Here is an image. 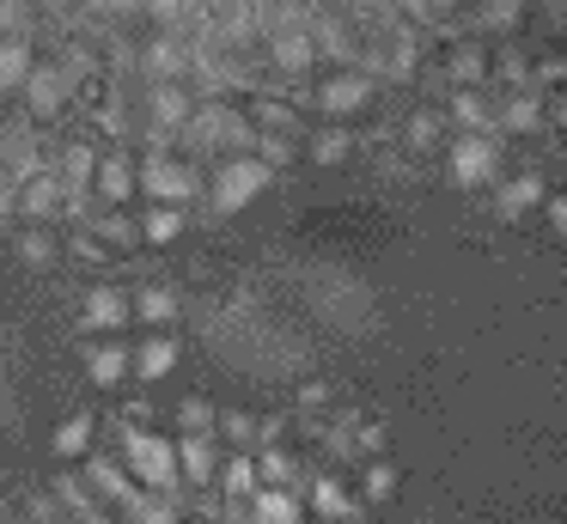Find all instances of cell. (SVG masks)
Here are the masks:
<instances>
[{"label": "cell", "instance_id": "6da1fadb", "mask_svg": "<svg viewBox=\"0 0 567 524\" xmlns=\"http://www.w3.org/2000/svg\"><path fill=\"white\" fill-rule=\"evenodd\" d=\"M445 177L457 189H482V183H501V129H457L452 153H445Z\"/></svg>", "mask_w": 567, "mask_h": 524}, {"label": "cell", "instance_id": "7a4b0ae2", "mask_svg": "<svg viewBox=\"0 0 567 524\" xmlns=\"http://www.w3.org/2000/svg\"><path fill=\"white\" fill-rule=\"evenodd\" d=\"M262 183H269V165H262V153H250V146H245V153H233L226 165H214V189L208 195H214L220 214H238Z\"/></svg>", "mask_w": 567, "mask_h": 524}, {"label": "cell", "instance_id": "3957f363", "mask_svg": "<svg viewBox=\"0 0 567 524\" xmlns=\"http://www.w3.org/2000/svg\"><path fill=\"white\" fill-rule=\"evenodd\" d=\"M128 458H135V475L147 487H165V494H177L184 487V463H177V445L172 439H153V433H123Z\"/></svg>", "mask_w": 567, "mask_h": 524}, {"label": "cell", "instance_id": "277c9868", "mask_svg": "<svg viewBox=\"0 0 567 524\" xmlns=\"http://www.w3.org/2000/svg\"><path fill=\"white\" fill-rule=\"evenodd\" d=\"M141 189H147L153 202H177V207H184V202H196V195H202V177L184 165V158H172V153H147V158H141Z\"/></svg>", "mask_w": 567, "mask_h": 524}, {"label": "cell", "instance_id": "5b68a950", "mask_svg": "<svg viewBox=\"0 0 567 524\" xmlns=\"http://www.w3.org/2000/svg\"><path fill=\"white\" fill-rule=\"evenodd\" d=\"M55 207H68V177H62V171L19 177V214H25V219H43V226H50Z\"/></svg>", "mask_w": 567, "mask_h": 524}, {"label": "cell", "instance_id": "8992f818", "mask_svg": "<svg viewBox=\"0 0 567 524\" xmlns=\"http://www.w3.org/2000/svg\"><path fill=\"white\" fill-rule=\"evenodd\" d=\"M543 122H549L543 85H513V92L501 97V134H537Z\"/></svg>", "mask_w": 567, "mask_h": 524}, {"label": "cell", "instance_id": "52a82bcc", "mask_svg": "<svg viewBox=\"0 0 567 524\" xmlns=\"http://www.w3.org/2000/svg\"><path fill=\"white\" fill-rule=\"evenodd\" d=\"M177 463H184V487H214V475H220V451H214V433H184V445H177Z\"/></svg>", "mask_w": 567, "mask_h": 524}, {"label": "cell", "instance_id": "ba28073f", "mask_svg": "<svg viewBox=\"0 0 567 524\" xmlns=\"http://www.w3.org/2000/svg\"><path fill=\"white\" fill-rule=\"evenodd\" d=\"M86 372H92V384H123L135 372V353L116 336H99V341H86Z\"/></svg>", "mask_w": 567, "mask_h": 524}, {"label": "cell", "instance_id": "9c48e42d", "mask_svg": "<svg viewBox=\"0 0 567 524\" xmlns=\"http://www.w3.org/2000/svg\"><path fill=\"white\" fill-rule=\"evenodd\" d=\"M367 104H372V80H367V73H342V80H330L318 92L323 116H354V110H367Z\"/></svg>", "mask_w": 567, "mask_h": 524}, {"label": "cell", "instance_id": "30bf717a", "mask_svg": "<svg viewBox=\"0 0 567 524\" xmlns=\"http://www.w3.org/2000/svg\"><path fill=\"white\" fill-rule=\"evenodd\" d=\"M128 317H135V299H128V292H116V287L86 292V329H99V336H116Z\"/></svg>", "mask_w": 567, "mask_h": 524}, {"label": "cell", "instance_id": "8fae6325", "mask_svg": "<svg viewBox=\"0 0 567 524\" xmlns=\"http://www.w3.org/2000/svg\"><path fill=\"white\" fill-rule=\"evenodd\" d=\"M250 518H257V524H306V512H299V487L262 482L257 500H250Z\"/></svg>", "mask_w": 567, "mask_h": 524}, {"label": "cell", "instance_id": "7c38bea8", "mask_svg": "<svg viewBox=\"0 0 567 524\" xmlns=\"http://www.w3.org/2000/svg\"><path fill=\"white\" fill-rule=\"evenodd\" d=\"M25 104H31V116H55L68 104V68H31Z\"/></svg>", "mask_w": 567, "mask_h": 524}, {"label": "cell", "instance_id": "4fadbf2b", "mask_svg": "<svg viewBox=\"0 0 567 524\" xmlns=\"http://www.w3.org/2000/svg\"><path fill=\"white\" fill-rule=\"evenodd\" d=\"M31 68H38V55H31V43H25V37L0 31V97H7V92H25Z\"/></svg>", "mask_w": 567, "mask_h": 524}, {"label": "cell", "instance_id": "5bb4252c", "mask_svg": "<svg viewBox=\"0 0 567 524\" xmlns=\"http://www.w3.org/2000/svg\"><path fill=\"white\" fill-rule=\"evenodd\" d=\"M269 55L281 73H306L311 55H318V43H311V31H299V24H281V31L269 37Z\"/></svg>", "mask_w": 567, "mask_h": 524}, {"label": "cell", "instance_id": "9a60e30c", "mask_svg": "<svg viewBox=\"0 0 567 524\" xmlns=\"http://www.w3.org/2000/svg\"><path fill=\"white\" fill-rule=\"evenodd\" d=\"M220 487H226V500H233V506H250V500H257V487H262L257 458H250V451H233V458L220 463Z\"/></svg>", "mask_w": 567, "mask_h": 524}, {"label": "cell", "instance_id": "2e32d148", "mask_svg": "<svg viewBox=\"0 0 567 524\" xmlns=\"http://www.w3.org/2000/svg\"><path fill=\"white\" fill-rule=\"evenodd\" d=\"M445 80H452V92H457V85H482V80H494V55H488L482 43L452 49V55H445Z\"/></svg>", "mask_w": 567, "mask_h": 524}, {"label": "cell", "instance_id": "e0dca14e", "mask_svg": "<svg viewBox=\"0 0 567 524\" xmlns=\"http://www.w3.org/2000/svg\"><path fill=\"white\" fill-rule=\"evenodd\" d=\"M92 189H99V202H116V207H123L128 195L141 189V171H128V158H99V177H92Z\"/></svg>", "mask_w": 567, "mask_h": 524}, {"label": "cell", "instance_id": "ac0fdd59", "mask_svg": "<svg viewBox=\"0 0 567 524\" xmlns=\"http://www.w3.org/2000/svg\"><path fill=\"white\" fill-rule=\"evenodd\" d=\"M257 470H262V482H275V487H306L311 482V470H299V458L287 445H262Z\"/></svg>", "mask_w": 567, "mask_h": 524}, {"label": "cell", "instance_id": "d6986e66", "mask_svg": "<svg viewBox=\"0 0 567 524\" xmlns=\"http://www.w3.org/2000/svg\"><path fill=\"white\" fill-rule=\"evenodd\" d=\"M55 171L68 177V195H86L92 177H99V146H92V141H74V146L62 153V165H55Z\"/></svg>", "mask_w": 567, "mask_h": 524}, {"label": "cell", "instance_id": "ffe728a7", "mask_svg": "<svg viewBox=\"0 0 567 524\" xmlns=\"http://www.w3.org/2000/svg\"><path fill=\"white\" fill-rule=\"evenodd\" d=\"M86 475H92V482L104 487V500H111V506H123V512H135V506H141V494H135V487H128V475L116 470L111 458H86Z\"/></svg>", "mask_w": 567, "mask_h": 524}, {"label": "cell", "instance_id": "44dd1931", "mask_svg": "<svg viewBox=\"0 0 567 524\" xmlns=\"http://www.w3.org/2000/svg\"><path fill=\"white\" fill-rule=\"evenodd\" d=\"M306 487H311V500H318L311 512H318L323 524H354V500H348L330 475H318V482H306Z\"/></svg>", "mask_w": 567, "mask_h": 524}, {"label": "cell", "instance_id": "7402d4cb", "mask_svg": "<svg viewBox=\"0 0 567 524\" xmlns=\"http://www.w3.org/2000/svg\"><path fill=\"white\" fill-rule=\"evenodd\" d=\"M445 129H452V110H415L409 116V153H433L445 141Z\"/></svg>", "mask_w": 567, "mask_h": 524}, {"label": "cell", "instance_id": "603a6c76", "mask_svg": "<svg viewBox=\"0 0 567 524\" xmlns=\"http://www.w3.org/2000/svg\"><path fill=\"white\" fill-rule=\"evenodd\" d=\"M530 202H549V195H543V171H518L513 183H501V214L506 219H518V207H530Z\"/></svg>", "mask_w": 567, "mask_h": 524}, {"label": "cell", "instance_id": "cb8c5ba5", "mask_svg": "<svg viewBox=\"0 0 567 524\" xmlns=\"http://www.w3.org/2000/svg\"><path fill=\"white\" fill-rule=\"evenodd\" d=\"M13 250H19L25 268H55V232H43V219H31V226L13 238Z\"/></svg>", "mask_w": 567, "mask_h": 524}, {"label": "cell", "instance_id": "d4e9b609", "mask_svg": "<svg viewBox=\"0 0 567 524\" xmlns=\"http://www.w3.org/2000/svg\"><path fill=\"white\" fill-rule=\"evenodd\" d=\"M172 366H177V336H147L135 348V372L141 378H165Z\"/></svg>", "mask_w": 567, "mask_h": 524}, {"label": "cell", "instance_id": "484cf974", "mask_svg": "<svg viewBox=\"0 0 567 524\" xmlns=\"http://www.w3.org/2000/svg\"><path fill=\"white\" fill-rule=\"evenodd\" d=\"M452 129H501V116H488L476 85H457L452 92Z\"/></svg>", "mask_w": 567, "mask_h": 524}, {"label": "cell", "instance_id": "4316f807", "mask_svg": "<svg viewBox=\"0 0 567 524\" xmlns=\"http://www.w3.org/2000/svg\"><path fill=\"white\" fill-rule=\"evenodd\" d=\"M135 317H141L147 329H165V323L177 317V292H172V287H141V292H135Z\"/></svg>", "mask_w": 567, "mask_h": 524}, {"label": "cell", "instance_id": "83f0119b", "mask_svg": "<svg viewBox=\"0 0 567 524\" xmlns=\"http://www.w3.org/2000/svg\"><path fill=\"white\" fill-rule=\"evenodd\" d=\"M141 232H147V244L177 238V232H184V207H177V202H153L147 214H141Z\"/></svg>", "mask_w": 567, "mask_h": 524}, {"label": "cell", "instance_id": "f1b7e54d", "mask_svg": "<svg viewBox=\"0 0 567 524\" xmlns=\"http://www.w3.org/2000/svg\"><path fill=\"white\" fill-rule=\"evenodd\" d=\"M306 153H311V165H336V158L354 153V134H348V129H323V134H311V141H306Z\"/></svg>", "mask_w": 567, "mask_h": 524}, {"label": "cell", "instance_id": "f546056e", "mask_svg": "<svg viewBox=\"0 0 567 524\" xmlns=\"http://www.w3.org/2000/svg\"><path fill=\"white\" fill-rule=\"evenodd\" d=\"M494 80L513 92V85H530V55L525 49H494Z\"/></svg>", "mask_w": 567, "mask_h": 524}, {"label": "cell", "instance_id": "4dcf8cb0", "mask_svg": "<svg viewBox=\"0 0 567 524\" xmlns=\"http://www.w3.org/2000/svg\"><path fill=\"white\" fill-rule=\"evenodd\" d=\"M86 445H92V414H74V421L55 427V451L62 458H86Z\"/></svg>", "mask_w": 567, "mask_h": 524}, {"label": "cell", "instance_id": "1f68e13d", "mask_svg": "<svg viewBox=\"0 0 567 524\" xmlns=\"http://www.w3.org/2000/svg\"><path fill=\"white\" fill-rule=\"evenodd\" d=\"M525 24V0H482V31H518Z\"/></svg>", "mask_w": 567, "mask_h": 524}, {"label": "cell", "instance_id": "d6a6232c", "mask_svg": "<svg viewBox=\"0 0 567 524\" xmlns=\"http://www.w3.org/2000/svg\"><path fill=\"white\" fill-rule=\"evenodd\" d=\"M360 470H367V500H391L396 494V470L384 463V451H379V458H367Z\"/></svg>", "mask_w": 567, "mask_h": 524}, {"label": "cell", "instance_id": "836d02e7", "mask_svg": "<svg viewBox=\"0 0 567 524\" xmlns=\"http://www.w3.org/2000/svg\"><path fill=\"white\" fill-rule=\"evenodd\" d=\"M214 421H220V414H214L202 397H184V402H177V427H184V433H214Z\"/></svg>", "mask_w": 567, "mask_h": 524}, {"label": "cell", "instance_id": "e575fe53", "mask_svg": "<svg viewBox=\"0 0 567 524\" xmlns=\"http://www.w3.org/2000/svg\"><path fill=\"white\" fill-rule=\"evenodd\" d=\"M257 129H269V134H287V141H293V134H299V116H293V104H257Z\"/></svg>", "mask_w": 567, "mask_h": 524}, {"label": "cell", "instance_id": "d590c367", "mask_svg": "<svg viewBox=\"0 0 567 524\" xmlns=\"http://www.w3.org/2000/svg\"><path fill=\"white\" fill-rule=\"evenodd\" d=\"M147 68L159 73V80H177V73H184V49L177 43H147Z\"/></svg>", "mask_w": 567, "mask_h": 524}, {"label": "cell", "instance_id": "8d00e7d4", "mask_svg": "<svg viewBox=\"0 0 567 524\" xmlns=\"http://www.w3.org/2000/svg\"><path fill=\"white\" fill-rule=\"evenodd\" d=\"M336 390L323 384V378H311V384H299V414H330Z\"/></svg>", "mask_w": 567, "mask_h": 524}, {"label": "cell", "instance_id": "74e56055", "mask_svg": "<svg viewBox=\"0 0 567 524\" xmlns=\"http://www.w3.org/2000/svg\"><path fill=\"white\" fill-rule=\"evenodd\" d=\"M530 85H567V55H549V61H537V73H530Z\"/></svg>", "mask_w": 567, "mask_h": 524}, {"label": "cell", "instance_id": "f35d334b", "mask_svg": "<svg viewBox=\"0 0 567 524\" xmlns=\"http://www.w3.org/2000/svg\"><path fill=\"white\" fill-rule=\"evenodd\" d=\"M220 433H226V439H257V421L233 409V414H220Z\"/></svg>", "mask_w": 567, "mask_h": 524}, {"label": "cell", "instance_id": "ab89813d", "mask_svg": "<svg viewBox=\"0 0 567 524\" xmlns=\"http://www.w3.org/2000/svg\"><path fill=\"white\" fill-rule=\"evenodd\" d=\"M25 518H31V524H55V506H50V494H31V500H25Z\"/></svg>", "mask_w": 567, "mask_h": 524}, {"label": "cell", "instance_id": "60d3db41", "mask_svg": "<svg viewBox=\"0 0 567 524\" xmlns=\"http://www.w3.org/2000/svg\"><path fill=\"white\" fill-rule=\"evenodd\" d=\"M543 214H549L555 232H567V195H549V202H543Z\"/></svg>", "mask_w": 567, "mask_h": 524}, {"label": "cell", "instance_id": "b9f144b4", "mask_svg": "<svg viewBox=\"0 0 567 524\" xmlns=\"http://www.w3.org/2000/svg\"><path fill=\"white\" fill-rule=\"evenodd\" d=\"M92 12H135V7H147V0H86Z\"/></svg>", "mask_w": 567, "mask_h": 524}, {"label": "cell", "instance_id": "7bdbcfd3", "mask_svg": "<svg viewBox=\"0 0 567 524\" xmlns=\"http://www.w3.org/2000/svg\"><path fill=\"white\" fill-rule=\"evenodd\" d=\"M549 122L567 134V92H561V97H549Z\"/></svg>", "mask_w": 567, "mask_h": 524}, {"label": "cell", "instance_id": "ee69618b", "mask_svg": "<svg viewBox=\"0 0 567 524\" xmlns=\"http://www.w3.org/2000/svg\"><path fill=\"white\" fill-rule=\"evenodd\" d=\"M396 7H415V12H433V0H396Z\"/></svg>", "mask_w": 567, "mask_h": 524}, {"label": "cell", "instance_id": "f6af8a7d", "mask_svg": "<svg viewBox=\"0 0 567 524\" xmlns=\"http://www.w3.org/2000/svg\"><path fill=\"white\" fill-rule=\"evenodd\" d=\"M38 7H43V12H68V0H38Z\"/></svg>", "mask_w": 567, "mask_h": 524}, {"label": "cell", "instance_id": "bcb514c9", "mask_svg": "<svg viewBox=\"0 0 567 524\" xmlns=\"http://www.w3.org/2000/svg\"><path fill=\"white\" fill-rule=\"evenodd\" d=\"M445 7H457V0H433V12H445Z\"/></svg>", "mask_w": 567, "mask_h": 524}, {"label": "cell", "instance_id": "7dc6e473", "mask_svg": "<svg viewBox=\"0 0 567 524\" xmlns=\"http://www.w3.org/2000/svg\"><path fill=\"white\" fill-rule=\"evenodd\" d=\"M0 524H7V506H0Z\"/></svg>", "mask_w": 567, "mask_h": 524}]
</instances>
